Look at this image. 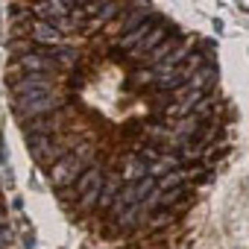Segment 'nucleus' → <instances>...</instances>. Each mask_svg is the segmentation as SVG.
I'll return each instance as SVG.
<instances>
[{
  "mask_svg": "<svg viewBox=\"0 0 249 249\" xmlns=\"http://www.w3.org/2000/svg\"><path fill=\"white\" fill-rule=\"evenodd\" d=\"M91 156H94V147H91V144H79L76 150L65 153L62 159L53 161V167H50V182H53L56 188L73 185V182L85 173V164L91 161Z\"/></svg>",
  "mask_w": 249,
  "mask_h": 249,
  "instance_id": "1",
  "label": "nucleus"
},
{
  "mask_svg": "<svg viewBox=\"0 0 249 249\" xmlns=\"http://www.w3.org/2000/svg\"><path fill=\"white\" fill-rule=\"evenodd\" d=\"M103 179H106V176H103V170H100V167H85V173L73 182V185H76L73 191H76V196H79V208H85V211H88V208H94V205H97V196H100Z\"/></svg>",
  "mask_w": 249,
  "mask_h": 249,
  "instance_id": "2",
  "label": "nucleus"
},
{
  "mask_svg": "<svg viewBox=\"0 0 249 249\" xmlns=\"http://www.w3.org/2000/svg\"><path fill=\"white\" fill-rule=\"evenodd\" d=\"M15 106H18V111H21L27 120H36V117H47V114H53V111L59 108V97H56L53 91H47V94H38V97L18 100Z\"/></svg>",
  "mask_w": 249,
  "mask_h": 249,
  "instance_id": "3",
  "label": "nucleus"
},
{
  "mask_svg": "<svg viewBox=\"0 0 249 249\" xmlns=\"http://www.w3.org/2000/svg\"><path fill=\"white\" fill-rule=\"evenodd\" d=\"M12 91L18 100H27V97H38V94H47L53 91V79L44 76V73H27L24 79L12 82Z\"/></svg>",
  "mask_w": 249,
  "mask_h": 249,
  "instance_id": "4",
  "label": "nucleus"
},
{
  "mask_svg": "<svg viewBox=\"0 0 249 249\" xmlns=\"http://www.w3.org/2000/svg\"><path fill=\"white\" fill-rule=\"evenodd\" d=\"M18 65L27 71V73H44V76H50L53 71H59V65L38 47V50H33V53H24L21 59H18Z\"/></svg>",
  "mask_w": 249,
  "mask_h": 249,
  "instance_id": "5",
  "label": "nucleus"
},
{
  "mask_svg": "<svg viewBox=\"0 0 249 249\" xmlns=\"http://www.w3.org/2000/svg\"><path fill=\"white\" fill-rule=\"evenodd\" d=\"M59 129V120L56 117H36V120H27L24 123V132H27V138H50L53 132Z\"/></svg>",
  "mask_w": 249,
  "mask_h": 249,
  "instance_id": "6",
  "label": "nucleus"
},
{
  "mask_svg": "<svg viewBox=\"0 0 249 249\" xmlns=\"http://www.w3.org/2000/svg\"><path fill=\"white\" fill-rule=\"evenodd\" d=\"M30 153L38 161H56V159H62V150L53 144V135L50 138H30Z\"/></svg>",
  "mask_w": 249,
  "mask_h": 249,
  "instance_id": "7",
  "label": "nucleus"
},
{
  "mask_svg": "<svg viewBox=\"0 0 249 249\" xmlns=\"http://www.w3.org/2000/svg\"><path fill=\"white\" fill-rule=\"evenodd\" d=\"M167 33H170V30H167L164 24H161V27H153V30H150V36H147L135 50H132V56H135V59H147V56H150V53H153L164 38H167Z\"/></svg>",
  "mask_w": 249,
  "mask_h": 249,
  "instance_id": "8",
  "label": "nucleus"
},
{
  "mask_svg": "<svg viewBox=\"0 0 249 249\" xmlns=\"http://www.w3.org/2000/svg\"><path fill=\"white\" fill-rule=\"evenodd\" d=\"M153 24H156V18H147V21H144V24H138L135 30L123 33V36H120V47H123V50H135V47H138V44H141V41L150 36Z\"/></svg>",
  "mask_w": 249,
  "mask_h": 249,
  "instance_id": "9",
  "label": "nucleus"
},
{
  "mask_svg": "<svg viewBox=\"0 0 249 249\" xmlns=\"http://www.w3.org/2000/svg\"><path fill=\"white\" fill-rule=\"evenodd\" d=\"M33 38H36V44H44V47L62 44V33L53 30L47 21H33Z\"/></svg>",
  "mask_w": 249,
  "mask_h": 249,
  "instance_id": "10",
  "label": "nucleus"
},
{
  "mask_svg": "<svg viewBox=\"0 0 249 249\" xmlns=\"http://www.w3.org/2000/svg\"><path fill=\"white\" fill-rule=\"evenodd\" d=\"M59 68H73L76 65V59H79V53L73 50V47H65V44H56V47H41Z\"/></svg>",
  "mask_w": 249,
  "mask_h": 249,
  "instance_id": "11",
  "label": "nucleus"
},
{
  "mask_svg": "<svg viewBox=\"0 0 249 249\" xmlns=\"http://www.w3.org/2000/svg\"><path fill=\"white\" fill-rule=\"evenodd\" d=\"M179 164H182L179 153H167V156H159V159L150 164V170H147V173H150L153 179H156V176L161 179L164 173H170V170H179Z\"/></svg>",
  "mask_w": 249,
  "mask_h": 249,
  "instance_id": "12",
  "label": "nucleus"
},
{
  "mask_svg": "<svg viewBox=\"0 0 249 249\" xmlns=\"http://www.w3.org/2000/svg\"><path fill=\"white\" fill-rule=\"evenodd\" d=\"M147 170H150V164H147L141 156H132V159H126V167H123V179H126L129 185H132V182H141L144 176H150Z\"/></svg>",
  "mask_w": 249,
  "mask_h": 249,
  "instance_id": "13",
  "label": "nucleus"
},
{
  "mask_svg": "<svg viewBox=\"0 0 249 249\" xmlns=\"http://www.w3.org/2000/svg\"><path fill=\"white\" fill-rule=\"evenodd\" d=\"M120 179L117 176H108V179H103V188H100V196H97V205L100 208H108L111 202H114V196H117V191H120Z\"/></svg>",
  "mask_w": 249,
  "mask_h": 249,
  "instance_id": "14",
  "label": "nucleus"
},
{
  "mask_svg": "<svg viewBox=\"0 0 249 249\" xmlns=\"http://www.w3.org/2000/svg\"><path fill=\"white\" fill-rule=\"evenodd\" d=\"M114 223H117L123 231H132V229L141 223V205H129L126 211H120V214L114 217Z\"/></svg>",
  "mask_w": 249,
  "mask_h": 249,
  "instance_id": "15",
  "label": "nucleus"
},
{
  "mask_svg": "<svg viewBox=\"0 0 249 249\" xmlns=\"http://www.w3.org/2000/svg\"><path fill=\"white\" fill-rule=\"evenodd\" d=\"M176 47H179V38H176V36H173V38H164V41H161V44H159V47H156L150 56H147V62L156 68V65H159V62H164V59H167V56H170Z\"/></svg>",
  "mask_w": 249,
  "mask_h": 249,
  "instance_id": "16",
  "label": "nucleus"
},
{
  "mask_svg": "<svg viewBox=\"0 0 249 249\" xmlns=\"http://www.w3.org/2000/svg\"><path fill=\"white\" fill-rule=\"evenodd\" d=\"M185 170H170V173H164L159 182H156V191L159 194H164V191H173V188H182L185 185Z\"/></svg>",
  "mask_w": 249,
  "mask_h": 249,
  "instance_id": "17",
  "label": "nucleus"
},
{
  "mask_svg": "<svg viewBox=\"0 0 249 249\" xmlns=\"http://www.w3.org/2000/svg\"><path fill=\"white\" fill-rule=\"evenodd\" d=\"M153 191H156V179H153V176H144L141 182H132V196H135L138 205H144V202L153 196Z\"/></svg>",
  "mask_w": 249,
  "mask_h": 249,
  "instance_id": "18",
  "label": "nucleus"
},
{
  "mask_svg": "<svg viewBox=\"0 0 249 249\" xmlns=\"http://www.w3.org/2000/svg\"><path fill=\"white\" fill-rule=\"evenodd\" d=\"M182 194H185V185L182 188H173V191H164V194H156V202L159 205H173V202L182 199Z\"/></svg>",
  "mask_w": 249,
  "mask_h": 249,
  "instance_id": "19",
  "label": "nucleus"
},
{
  "mask_svg": "<svg viewBox=\"0 0 249 249\" xmlns=\"http://www.w3.org/2000/svg\"><path fill=\"white\" fill-rule=\"evenodd\" d=\"M12 243V229L9 226H0V249H6Z\"/></svg>",
  "mask_w": 249,
  "mask_h": 249,
  "instance_id": "20",
  "label": "nucleus"
},
{
  "mask_svg": "<svg viewBox=\"0 0 249 249\" xmlns=\"http://www.w3.org/2000/svg\"><path fill=\"white\" fill-rule=\"evenodd\" d=\"M24 243H27V249H33L36 246V237L33 234H24Z\"/></svg>",
  "mask_w": 249,
  "mask_h": 249,
  "instance_id": "21",
  "label": "nucleus"
},
{
  "mask_svg": "<svg viewBox=\"0 0 249 249\" xmlns=\"http://www.w3.org/2000/svg\"><path fill=\"white\" fill-rule=\"evenodd\" d=\"M0 226H6V217H3V211H0Z\"/></svg>",
  "mask_w": 249,
  "mask_h": 249,
  "instance_id": "22",
  "label": "nucleus"
}]
</instances>
